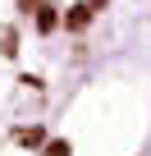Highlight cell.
<instances>
[{
	"label": "cell",
	"mask_w": 151,
	"mask_h": 156,
	"mask_svg": "<svg viewBox=\"0 0 151 156\" xmlns=\"http://www.w3.org/2000/svg\"><path fill=\"white\" fill-rule=\"evenodd\" d=\"M23 147H41V129H28L23 133Z\"/></svg>",
	"instance_id": "3"
},
{
	"label": "cell",
	"mask_w": 151,
	"mask_h": 156,
	"mask_svg": "<svg viewBox=\"0 0 151 156\" xmlns=\"http://www.w3.org/2000/svg\"><path fill=\"white\" fill-rule=\"evenodd\" d=\"M55 23H60L55 5H37V28H41V32H55Z\"/></svg>",
	"instance_id": "2"
},
{
	"label": "cell",
	"mask_w": 151,
	"mask_h": 156,
	"mask_svg": "<svg viewBox=\"0 0 151 156\" xmlns=\"http://www.w3.org/2000/svg\"><path fill=\"white\" fill-rule=\"evenodd\" d=\"M87 23H92V5H73V9L64 14V28H69V32H83Z\"/></svg>",
	"instance_id": "1"
},
{
	"label": "cell",
	"mask_w": 151,
	"mask_h": 156,
	"mask_svg": "<svg viewBox=\"0 0 151 156\" xmlns=\"http://www.w3.org/2000/svg\"><path fill=\"white\" fill-rule=\"evenodd\" d=\"M46 156H69V142H50V147H46Z\"/></svg>",
	"instance_id": "4"
}]
</instances>
